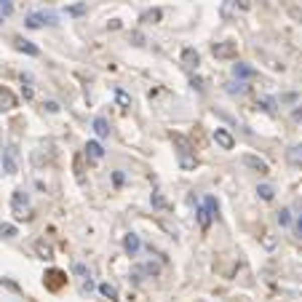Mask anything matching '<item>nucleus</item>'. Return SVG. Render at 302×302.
<instances>
[{
  "instance_id": "nucleus-28",
  "label": "nucleus",
  "mask_w": 302,
  "mask_h": 302,
  "mask_svg": "<svg viewBox=\"0 0 302 302\" xmlns=\"http://www.w3.org/2000/svg\"><path fill=\"white\" fill-rule=\"evenodd\" d=\"M0 236L14 238V236H16V228H14V225H8V222H3V225H0Z\"/></svg>"
},
{
  "instance_id": "nucleus-12",
  "label": "nucleus",
  "mask_w": 302,
  "mask_h": 302,
  "mask_svg": "<svg viewBox=\"0 0 302 302\" xmlns=\"http://www.w3.org/2000/svg\"><path fill=\"white\" fill-rule=\"evenodd\" d=\"M14 107H16V97L8 89L0 86V113H8V110H14Z\"/></svg>"
},
{
  "instance_id": "nucleus-27",
  "label": "nucleus",
  "mask_w": 302,
  "mask_h": 302,
  "mask_svg": "<svg viewBox=\"0 0 302 302\" xmlns=\"http://www.w3.org/2000/svg\"><path fill=\"white\" fill-rule=\"evenodd\" d=\"M86 8H89L86 3H75V6L67 8V14H70V16H83V14H86Z\"/></svg>"
},
{
  "instance_id": "nucleus-8",
  "label": "nucleus",
  "mask_w": 302,
  "mask_h": 302,
  "mask_svg": "<svg viewBox=\"0 0 302 302\" xmlns=\"http://www.w3.org/2000/svg\"><path fill=\"white\" fill-rule=\"evenodd\" d=\"M139 249H142L139 236H136V233H126V238H123V252H126L128 257H136Z\"/></svg>"
},
{
  "instance_id": "nucleus-6",
  "label": "nucleus",
  "mask_w": 302,
  "mask_h": 302,
  "mask_svg": "<svg viewBox=\"0 0 302 302\" xmlns=\"http://www.w3.org/2000/svg\"><path fill=\"white\" fill-rule=\"evenodd\" d=\"M214 142H217L222 150H233V147H236V139H233V134L228 131V128H214Z\"/></svg>"
},
{
  "instance_id": "nucleus-22",
  "label": "nucleus",
  "mask_w": 302,
  "mask_h": 302,
  "mask_svg": "<svg viewBox=\"0 0 302 302\" xmlns=\"http://www.w3.org/2000/svg\"><path fill=\"white\" fill-rule=\"evenodd\" d=\"M257 195H260L262 201H273V198H275V193H273L270 185H260V187H257Z\"/></svg>"
},
{
  "instance_id": "nucleus-34",
  "label": "nucleus",
  "mask_w": 302,
  "mask_h": 302,
  "mask_svg": "<svg viewBox=\"0 0 302 302\" xmlns=\"http://www.w3.org/2000/svg\"><path fill=\"white\" fill-rule=\"evenodd\" d=\"M131 43L134 46H144V35L142 32H131Z\"/></svg>"
},
{
  "instance_id": "nucleus-11",
  "label": "nucleus",
  "mask_w": 302,
  "mask_h": 302,
  "mask_svg": "<svg viewBox=\"0 0 302 302\" xmlns=\"http://www.w3.org/2000/svg\"><path fill=\"white\" fill-rule=\"evenodd\" d=\"M233 75H236V81H249V78H254L257 70L254 67H249L244 62H238V64H233Z\"/></svg>"
},
{
  "instance_id": "nucleus-32",
  "label": "nucleus",
  "mask_w": 302,
  "mask_h": 302,
  "mask_svg": "<svg viewBox=\"0 0 302 302\" xmlns=\"http://www.w3.org/2000/svg\"><path fill=\"white\" fill-rule=\"evenodd\" d=\"M0 11H3V16H8L14 11V6H11V0H0Z\"/></svg>"
},
{
  "instance_id": "nucleus-40",
  "label": "nucleus",
  "mask_w": 302,
  "mask_h": 302,
  "mask_svg": "<svg viewBox=\"0 0 302 302\" xmlns=\"http://www.w3.org/2000/svg\"><path fill=\"white\" fill-rule=\"evenodd\" d=\"M265 246H267V249H273V246H275V241L270 238V233H267V236H265Z\"/></svg>"
},
{
  "instance_id": "nucleus-15",
  "label": "nucleus",
  "mask_w": 302,
  "mask_h": 302,
  "mask_svg": "<svg viewBox=\"0 0 302 302\" xmlns=\"http://www.w3.org/2000/svg\"><path fill=\"white\" fill-rule=\"evenodd\" d=\"M163 19V11L161 8H150V11L142 14V24H158Z\"/></svg>"
},
{
  "instance_id": "nucleus-26",
  "label": "nucleus",
  "mask_w": 302,
  "mask_h": 302,
  "mask_svg": "<svg viewBox=\"0 0 302 302\" xmlns=\"http://www.w3.org/2000/svg\"><path fill=\"white\" fill-rule=\"evenodd\" d=\"M72 273L78 275V278H91V275H89V267L81 265V262H72Z\"/></svg>"
},
{
  "instance_id": "nucleus-42",
  "label": "nucleus",
  "mask_w": 302,
  "mask_h": 302,
  "mask_svg": "<svg viewBox=\"0 0 302 302\" xmlns=\"http://www.w3.org/2000/svg\"><path fill=\"white\" fill-rule=\"evenodd\" d=\"M0 24H3V16H0Z\"/></svg>"
},
{
  "instance_id": "nucleus-3",
  "label": "nucleus",
  "mask_w": 302,
  "mask_h": 302,
  "mask_svg": "<svg viewBox=\"0 0 302 302\" xmlns=\"http://www.w3.org/2000/svg\"><path fill=\"white\" fill-rule=\"evenodd\" d=\"M211 54L217 56V59H236L238 48H236V43L225 40V43H214V46H211Z\"/></svg>"
},
{
  "instance_id": "nucleus-35",
  "label": "nucleus",
  "mask_w": 302,
  "mask_h": 302,
  "mask_svg": "<svg viewBox=\"0 0 302 302\" xmlns=\"http://www.w3.org/2000/svg\"><path fill=\"white\" fill-rule=\"evenodd\" d=\"M190 86H193L195 91H203V81H201V78H193V81H190Z\"/></svg>"
},
{
  "instance_id": "nucleus-39",
  "label": "nucleus",
  "mask_w": 302,
  "mask_h": 302,
  "mask_svg": "<svg viewBox=\"0 0 302 302\" xmlns=\"http://www.w3.org/2000/svg\"><path fill=\"white\" fill-rule=\"evenodd\" d=\"M22 94H24V99H32V86H24Z\"/></svg>"
},
{
  "instance_id": "nucleus-38",
  "label": "nucleus",
  "mask_w": 302,
  "mask_h": 302,
  "mask_svg": "<svg viewBox=\"0 0 302 302\" xmlns=\"http://www.w3.org/2000/svg\"><path fill=\"white\" fill-rule=\"evenodd\" d=\"M291 118H294L297 123H302V105H299V107H294V113H291Z\"/></svg>"
},
{
  "instance_id": "nucleus-17",
  "label": "nucleus",
  "mask_w": 302,
  "mask_h": 302,
  "mask_svg": "<svg viewBox=\"0 0 302 302\" xmlns=\"http://www.w3.org/2000/svg\"><path fill=\"white\" fill-rule=\"evenodd\" d=\"M24 24H27L30 30H38V27H43V24H46V16H43V14H27Z\"/></svg>"
},
{
  "instance_id": "nucleus-25",
  "label": "nucleus",
  "mask_w": 302,
  "mask_h": 302,
  "mask_svg": "<svg viewBox=\"0 0 302 302\" xmlns=\"http://www.w3.org/2000/svg\"><path fill=\"white\" fill-rule=\"evenodd\" d=\"M275 219H278L281 228H286V225H291V211L289 209H281L278 214H275Z\"/></svg>"
},
{
  "instance_id": "nucleus-13",
  "label": "nucleus",
  "mask_w": 302,
  "mask_h": 302,
  "mask_svg": "<svg viewBox=\"0 0 302 302\" xmlns=\"http://www.w3.org/2000/svg\"><path fill=\"white\" fill-rule=\"evenodd\" d=\"M94 134H97L99 136V139H107V136H110V123H107V120L105 118H94Z\"/></svg>"
},
{
  "instance_id": "nucleus-37",
  "label": "nucleus",
  "mask_w": 302,
  "mask_h": 302,
  "mask_svg": "<svg viewBox=\"0 0 302 302\" xmlns=\"http://www.w3.org/2000/svg\"><path fill=\"white\" fill-rule=\"evenodd\" d=\"M113 182H115V187L123 185V171H115V174H113Z\"/></svg>"
},
{
  "instance_id": "nucleus-41",
  "label": "nucleus",
  "mask_w": 302,
  "mask_h": 302,
  "mask_svg": "<svg viewBox=\"0 0 302 302\" xmlns=\"http://www.w3.org/2000/svg\"><path fill=\"white\" fill-rule=\"evenodd\" d=\"M297 233H299V236H302V217L297 219Z\"/></svg>"
},
{
  "instance_id": "nucleus-14",
  "label": "nucleus",
  "mask_w": 302,
  "mask_h": 302,
  "mask_svg": "<svg viewBox=\"0 0 302 302\" xmlns=\"http://www.w3.org/2000/svg\"><path fill=\"white\" fill-rule=\"evenodd\" d=\"M257 107L265 110L267 115H275V110H278V102H275L273 97H262V99H257Z\"/></svg>"
},
{
  "instance_id": "nucleus-36",
  "label": "nucleus",
  "mask_w": 302,
  "mask_h": 302,
  "mask_svg": "<svg viewBox=\"0 0 302 302\" xmlns=\"http://www.w3.org/2000/svg\"><path fill=\"white\" fill-rule=\"evenodd\" d=\"M43 107H46V113H59V105H56V102H46Z\"/></svg>"
},
{
  "instance_id": "nucleus-16",
  "label": "nucleus",
  "mask_w": 302,
  "mask_h": 302,
  "mask_svg": "<svg viewBox=\"0 0 302 302\" xmlns=\"http://www.w3.org/2000/svg\"><path fill=\"white\" fill-rule=\"evenodd\" d=\"M286 161L294 163V166H302V144H294V147L286 150Z\"/></svg>"
},
{
  "instance_id": "nucleus-19",
  "label": "nucleus",
  "mask_w": 302,
  "mask_h": 302,
  "mask_svg": "<svg viewBox=\"0 0 302 302\" xmlns=\"http://www.w3.org/2000/svg\"><path fill=\"white\" fill-rule=\"evenodd\" d=\"M35 252L40 254V260H54V249H51L46 241H38V244H35Z\"/></svg>"
},
{
  "instance_id": "nucleus-10",
  "label": "nucleus",
  "mask_w": 302,
  "mask_h": 302,
  "mask_svg": "<svg viewBox=\"0 0 302 302\" xmlns=\"http://www.w3.org/2000/svg\"><path fill=\"white\" fill-rule=\"evenodd\" d=\"M14 46H16V51H22V54H27V56H40V48L32 46V43L24 40V38H14Z\"/></svg>"
},
{
  "instance_id": "nucleus-31",
  "label": "nucleus",
  "mask_w": 302,
  "mask_h": 302,
  "mask_svg": "<svg viewBox=\"0 0 302 302\" xmlns=\"http://www.w3.org/2000/svg\"><path fill=\"white\" fill-rule=\"evenodd\" d=\"M233 3H236V0H225V3H222V19H230V8H233Z\"/></svg>"
},
{
  "instance_id": "nucleus-24",
  "label": "nucleus",
  "mask_w": 302,
  "mask_h": 302,
  "mask_svg": "<svg viewBox=\"0 0 302 302\" xmlns=\"http://www.w3.org/2000/svg\"><path fill=\"white\" fill-rule=\"evenodd\" d=\"M203 206H206V209L211 211V217H217V214H219V203H217V198H214V195H206Z\"/></svg>"
},
{
  "instance_id": "nucleus-20",
  "label": "nucleus",
  "mask_w": 302,
  "mask_h": 302,
  "mask_svg": "<svg viewBox=\"0 0 302 302\" xmlns=\"http://www.w3.org/2000/svg\"><path fill=\"white\" fill-rule=\"evenodd\" d=\"M99 294L105 299H118V289L113 286V283H99Z\"/></svg>"
},
{
  "instance_id": "nucleus-9",
  "label": "nucleus",
  "mask_w": 302,
  "mask_h": 302,
  "mask_svg": "<svg viewBox=\"0 0 302 302\" xmlns=\"http://www.w3.org/2000/svg\"><path fill=\"white\" fill-rule=\"evenodd\" d=\"M182 64H185V70H198V64H201V54H198L195 48H185L182 51Z\"/></svg>"
},
{
  "instance_id": "nucleus-5",
  "label": "nucleus",
  "mask_w": 302,
  "mask_h": 302,
  "mask_svg": "<svg viewBox=\"0 0 302 302\" xmlns=\"http://www.w3.org/2000/svg\"><path fill=\"white\" fill-rule=\"evenodd\" d=\"M0 161H3V171H6V174H16V171H19V163H16V150L14 147H6L3 155H0Z\"/></svg>"
},
{
  "instance_id": "nucleus-18",
  "label": "nucleus",
  "mask_w": 302,
  "mask_h": 302,
  "mask_svg": "<svg viewBox=\"0 0 302 302\" xmlns=\"http://www.w3.org/2000/svg\"><path fill=\"white\" fill-rule=\"evenodd\" d=\"M211 219H214V217H211V211L206 209V206H198V225L206 230V228L211 225Z\"/></svg>"
},
{
  "instance_id": "nucleus-21",
  "label": "nucleus",
  "mask_w": 302,
  "mask_h": 302,
  "mask_svg": "<svg viewBox=\"0 0 302 302\" xmlns=\"http://www.w3.org/2000/svg\"><path fill=\"white\" fill-rule=\"evenodd\" d=\"M115 102H118V107H123V110L131 107V97H128L123 89H115Z\"/></svg>"
},
{
  "instance_id": "nucleus-4",
  "label": "nucleus",
  "mask_w": 302,
  "mask_h": 302,
  "mask_svg": "<svg viewBox=\"0 0 302 302\" xmlns=\"http://www.w3.org/2000/svg\"><path fill=\"white\" fill-rule=\"evenodd\" d=\"M244 166L246 169H252V171H257V174H267L270 171V166H267V161H262L260 155H244Z\"/></svg>"
},
{
  "instance_id": "nucleus-1",
  "label": "nucleus",
  "mask_w": 302,
  "mask_h": 302,
  "mask_svg": "<svg viewBox=\"0 0 302 302\" xmlns=\"http://www.w3.org/2000/svg\"><path fill=\"white\" fill-rule=\"evenodd\" d=\"M174 147H177V158H179V166L185 171H193L198 166V158H195V150L190 147V142L185 136H174Z\"/></svg>"
},
{
  "instance_id": "nucleus-30",
  "label": "nucleus",
  "mask_w": 302,
  "mask_h": 302,
  "mask_svg": "<svg viewBox=\"0 0 302 302\" xmlns=\"http://www.w3.org/2000/svg\"><path fill=\"white\" fill-rule=\"evenodd\" d=\"M142 270L147 273V275H158V273H161V267L155 265V262H144V265H142Z\"/></svg>"
},
{
  "instance_id": "nucleus-23",
  "label": "nucleus",
  "mask_w": 302,
  "mask_h": 302,
  "mask_svg": "<svg viewBox=\"0 0 302 302\" xmlns=\"http://www.w3.org/2000/svg\"><path fill=\"white\" fill-rule=\"evenodd\" d=\"M150 203L155 206V209H166V206H169V203H166V198H163V195L158 193V190H153V195H150Z\"/></svg>"
},
{
  "instance_id": "nucleus-33",
  "label": "nucleus",
  "mask_w": 302,
  "mask_h": 302,
  "mask_svg": "<svg viewBox=\"0 0 302 302\" xmlns=\"http://www.w3.org/2000/svg\"><path fill=\"white\" fill-rule=\"evenodd\" d=\"M297 102V94H283L281 97V105H294Z\"/></svg>"
},
{
  "instance_id": "nucleus-7",
  "label": "nucleus",
  "mask_w": 302,
  "mask_h": 302,
  "mask_svg": "<svg viewBox=\"0 0 302 302\" xmlns=\"http://www.w3.org/2000/svg\"><path fill=\"white\" fill-rule=\"evenodd\" d=\"M86 158H89L91 163H99L102 158H105V147H102V142H97V139L86 142Z\"/></svg>"
},
{
  "instance_id": "nucleus-29",
  "label": "nucleus",
  "mask_w": 302,
  "mask_h": 302,
  "mask_svg": "<svg viewBox=\"0 0 302 302\" xmlns=\"http://www.w3.org/2000/svg\"><path fill=\"white\" fill-rule=\"evenodd\" d=\"M244 91H246V86L241 83V81H238V83H236V81L228 83V94H244Z\"/></svg>"
},
{
  "instance_id": "nucleus-2",
  "label": "nucleus",
  "mask_w": 302,
  "mask_h": 302,
  "mask_svg": "<svg viewBox=\"0 0 302 302\" xmlns=\"http://www.w3.org/2000/svg\"><path fill=\"white\" fill-rule=\"evenodd\" d=\"M11 209H14V217L16 219H32V211H30V195L24 190H16L11 195Z\"/></svg>"
}]
</instances>
